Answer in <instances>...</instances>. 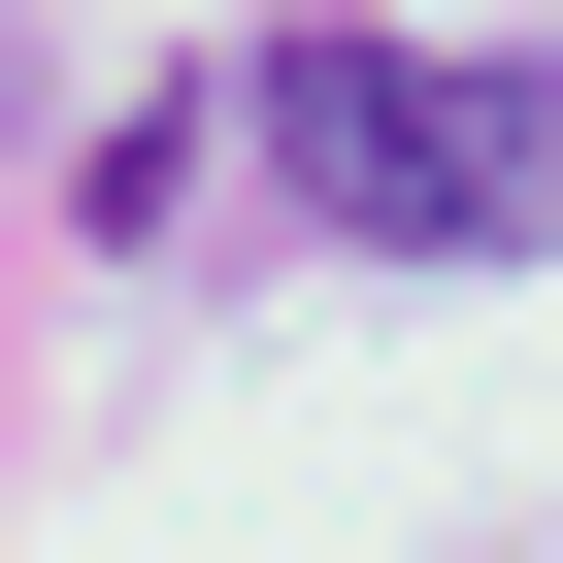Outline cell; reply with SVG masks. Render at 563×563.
Here are the masks:
<instances>
[{
	"label": "cell",
	"mask_w": 563,
	"mask_h": 563,
	"mask_svg": "<svg viewBox=\"0 0 563 563\" xmlns=\"http://www.w3.org/2000/svg\"><path fill=\"white\" fill-rule=\"evenodd\" d=\"M232 100H265V166H299L332 232H398V265H530V232H563V67H431V34H265Z\"/></svg>",
	"instance_id": "1"
}]
</instances>
